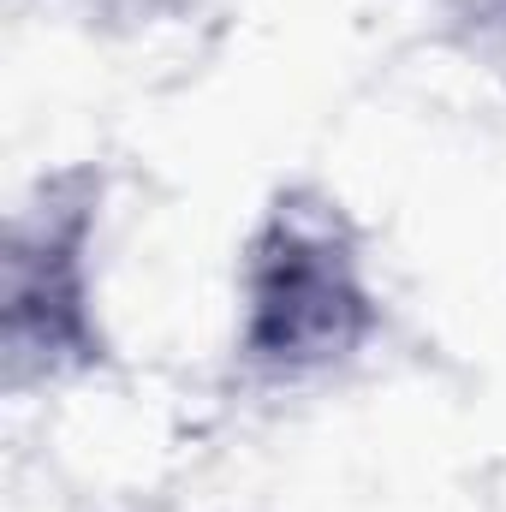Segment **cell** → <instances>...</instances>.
<instances>
[{
    "label": "cell",
    "instance_id": "1",
    "mask_svg": "<svg viewBox=\"0 0 506 512\" xmlns=\"http://www.w3.org/2000/svg\"><path fill=\"white\" fill-rule=\"evenodd\" d=\"M381 334V298L358 227L322 191H286L239 256L233 358L262 387L322 382Z\"/></svg>",
    "mask_w": 506,
    "mask_h": 512
},
{
    "label": "cell",
    "instance_id": "2",
    "mask_svg": "<svg viewBox=\"0 0 506 512\" xmlns=\"http://www.w3.org/2000/svg\"><path fill=\"white\" fill-rule=\"evenodd\" d=\"M96 233H102V185L90 173L48 179L42 197L12 215V239H6L12 387L90 376L108 358Z\"/></svg>",
    "mask_w": 506,
    "mask_h": 512
}]
</instances>
